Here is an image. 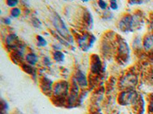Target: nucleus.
<instances>
[{"instance_id": "f257e3e1", "label": "nucleus", "mask_w": 153, "mask_h": 114, "mask_svg": "<svg viewBox=\"0 0 153 114\" xmlns=\"http://www.w3.org/2000/svg\"><path fill=\"white\" fill-rule=\"evenodd\" d=\"M52 23L55 27L56 28L57 31L60 33L65 39L68 40H72V37L69 32V30L67 27L66 25L61 19V18L59 16L57 13H55L52 17Z\"/></svg>"}, {"instance_id": "0eeeda50", "label": "nucleus", "mask_w": 153, "mask_h": 114, "mask_svg": "<svg viewBox=\"0 0 153 114\" xmlns=\"http://www.w3.org/2000/svg\"><path fill=\"white\" fill-rule=\"evenodd\" d=\"M75 81L79 86L82 87H87V79L86 75L84 74L82 71H78L75 76Z\"/></svg>"}, {"instance_id": "f03ea898", "label": "nucleus", "mask_w": 153, "mask_h": 114, "mask_svg": "<svg viewBox=\"0 0 153 114\" xmlns=\"http://www.w3.org/2000/svg\"><path fill=\"white\" fill-rule=\"evenodd\" d=\"M68 89H69V85L67 81H59L54 87V94L56 97L63 98L64 96L67 95Z\"/></svg>"}, {"instance_id": "7ed1b4c3", "label": "nucleus", "mask_w": 153, "mask_h": 114, "mask_svg": "<svg viewBox=\"0 0 153 114\" xmlns=\"http://www.w3.org/2000/svg\"><path fill=\"white\" fill-rule=\"evenodd\" d=\"M137 96L134 91H126L120 94V102L122 105H129L131 103H134Z\"/></svg>"}, {"instance_id": "ddd939ff", "label": "nucleus", "mask_w": 153, "mask_h": 114, "mask_svg": "<svg viewBox=\"0 0 153 114\" xmlns=\"http://www.w3.org/2000/svg\"><path fill=\"white\" fill-rule=\"evenodd\" d=\"M38 60V58L37 55L35 53H29L26 56V61L31 66H34L37 63Z\"/></svg>"}, {"instance_id": "2eb2a0df", "label": "nucleus", "mask_w": 153, "mask_h": 114, "mask_svg": "<svg viewBox=\"0 0 153 114\" xmlns=\"http://www.w3.org/2000/svg\"><path fill=\"white\" fill-rule=\"evenodd\" d=\"M37 39H38V46H47V44H48V42L46 41V40L44 39V38H42V36H38V37H37Z\"/></svg>"}, {"instance_id": "9d476101", "label": "nucleus", "mask_w": 153, "mask_h": 114, "mask_svg": "<svg viewBox=\"0 0 153 114\" xmlns=\"http://www.w3.org/2000/svg\"><path fill=\"white\" fill-rule=\"evenodd\" d=\"M18 41H19V38L14 33H11L6 38V44L8 46L14 48L18 45Z\"/></svg>"}, {"instance_id": "5701e85b", "label": "nucleus", "mask_w": 153, "mask_h": 114, "mask_svg": "<svg viewBox=\"0 0 153 114\" xmlns=\"http://www.w3.org/2000/svg\"><path fill=\"white\" fill-rule=\"evenodd\" d=\"M44 63H45L46 65H48V66L51 65L50 59H49L48 57H45V58H44Z\"/></svg>"}, {"instance_id": "4be33fe9", "label": "nucleus", "mask_w": 153, "mask_h": 114, "mask_svg": "<svg viewBox=\"0 0 153 114\" xmlns=\"http://www.w3.org/2000/svg\"><path fill=\"white\" fill-rule=\"evenodd\" d=\"M4 22L6 25H11V23H12V21H11V19L9 18H4Z\"/></svg>"}, {"instance_id": "20e7f679", "label": "nucleus", "mask_w": 153, "mask_h": 114, "mask_svg": "<svg viewBox=\"0 0 153 114\" xmlns=\"http://www.w3.org/2000/svg\"><path fill=\"white\" fill-rule=\"evenodd\" d=\"M79 46L84 50H88L93 46V42L95 41V38L93 36H91L89 38L87 34H85L83 37L79 38Z\"/></svg>"}, {"instance_id": "b1692460", "label": "nucleus", "mask_w": 153, "mask_h": 114, "mask_svg": "<svg viewBox=\"0 0 153 114\" xmlns=\"http://www.w3.org/2000/svg\"><path fill=\"white\" fill-rule=\"evenodd\" d=\"M143 3V2H136V1H132V2H129L130 5H136V4H142Z\"/></svg>"}, {"instance_id": "412c9836", "label": "nucleus", "mask_w": 153, "mask_h": 114, "mask_svg": "<svg viewBox=\"0 0 153 114\" xmlns=\"http://www.w3.org/2000/svg\"><path fill=\"white\" fill-rule=\"evenodd\" d=\"M149 110L150 113L153 114V99L152 100L151 102H150V104H149Z\"/></svg>"}, {"instance_id": "f3484780", "label": "nucleus", "mask_w": 153, "mask_h": 114, "mask_svg": "<svg viewBox=\"0 0 153 114\" xmlns=\"http://www.w3.org/2000/svg\"><path fill=\"white\" fill-rule=\"evenodd\" d=\"M32 24L35 27H40L41 25H42V23L38 18H34L32 20Z\"/></svg>"}, {"instance_id": "9b49d317", "label": "nucleus", "mask_w": 153, "mask_h": 114, "mask_svg": "<svg viewBox=\"0 0 153 114\" xmlns=\"http://www.w3.org/2000/svg\"><path fill=\"white\" fill-rule=\"evenodd\" d=\"M42 91H44V93L49 92L52 89V82L50 81V79H44L43 81H42Z\"/></svg>"}, {"instance_id": "f8f14e48", "label": "nucleus", "mask_w": 153, "mask_h": 114, "mask_svg": "<svg viewBox=\"0 0 153 114\" xmlns=\"http://www.w3.org/2000/svg\"><path fill=\"white\" fill-rule=\"evenodd\" d=\"M120 52L122 55H123V56H127L128 53H129V46L126 44V42H125L124 40L121 41L120 43Z\"/></svg>"}, {"instance_id": "a211bd4d", "label": "nucleus", "mask_w": 153, "mask_h": 114, "mask_svg": "<svg viewBox=\"0 0 153 114\" xmlns=\"http://www.w3.org/2000/svg\"><path fill=\"white\" fill-rule=\"evenodd\" d=\"M18 3H19V2H18V1H15V0H14V1L8 0V2H7V5H8L9 7H15V5H18Z\"/></svg>"}, {"instance_id": "1a4fd4ad", "label": "nucleus", "mask_w": 153, "mask_h": 114, "mask_svg": "<svg viewBox=\"0 0 153 114\" xmlns=\"http://www.w3.org/2000/svg\"><path fill=\"white\" fill-rule=\"evenodd\" d=\"M143 46L144 49L147 51L151 50L153 49V33L152 34H149L144 39L143 41Z\"/></svg>"}, {"instance_id": "6ab92c4d", "label": "nucleus", "mask_w": 153, "mask_h": 114, "mask_svg": "<svg viewBox=\"0 0 153 114\" xmlns=\"http://www.w3.org/2000/svg\"><path fill=\"white\" fill-rule=\"evenodd\" d=\"M110 7H111V8L112 9H113V10H116V9H117L118 5H117V3H116V1H114V0L111 1V2H110Z\"/></svg>"}, {"instance_id": "aec40b11", "label": "nucleus", "mask_w": 153, "mask_h": 114, "mask_svg": "<svg viewBox=\"0 0 153 114\" xmlns=\"http://www.w3.org/2000/svg\"><path fill=\"white\" fill-rule=\"evenodd\" d=\"M98 4L99 6L100 7V8H102V9H106V8H107V2H104V1H99Z\"/></svg>"}, {"instance_id": "423d86ee", "label": "nucleus", "mask_w": 153, "mask_h": 114, "mask_svg": "<svg viewBox=\"0 0 153 114\" xmlns=\"http://www.w3.org/2000/svg\"><path fill=\"white\" fill-rule=\"evenodd\" d=\"M137 79L134 75H128L125 76L122 80V85L123 87H133L134 85H136Z\"/></svg>"}, {"instance_id": "4468645a", "label": "nucleus", "mask_w": 153, "mask_h": 114, "mask_svg": "<svg viewBox=\"0 0 153 114\" xmlns=\"http://www.w3.org/2000/svg\"><path fill=\"white\" fill-rule=\"evenodd\" d=\"M64 54L61 51H55L54 53V59L57 62H61L64 60Z\"/></svg>"}, {"instance_id": "6e6552de", "label": "nucleus", "mask_w": 153, "mask_h": 114, "mask_svg": "<svg viewBox=\"0 0 153 114\" xmlns=\"http://www.w3.org/2000/svg\"><path fill=\"white\" fill-rule=\"evenodd\" d=\"M101 61L98 56L95 55L92 59L91 62V72L93 73H98L101 69Z\"/></svg>"}, {"instance_id": "39448f33", "label": "nucleus", "mask_w": 153, "mask_h": 114, "mask_svg": "<svg viewBox=\"0 0 153 114\" xmlns=\"http://www.w3.org/2000/svg\"><path fill=\"white\" fill-rule=\"evenodd\" d=\"M133 18L130 16H126L120 22V28L122 31H132L133 27Z\"/></svg>"}, {"instance_id": "dca6fc26", "label": "nucleus", "mask_w": 153, "mask_h": 114, "mask_svg": "<svg viewBox=\"0 0 153 114\" xmlns=\"http://www.w3.org/2000/svg\"><path fill=\"white\" fill-rule=\"evenodd\" d=\"M21 15V10L18 8H14L11 11V15L14 18H18Z\"/></svg>"}]
</instances>
